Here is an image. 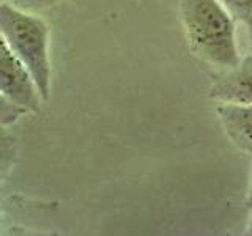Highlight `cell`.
I'll return each instance as SVG.
<instances>
[{
  "mask_svg": "<svg viewBox=\"0 0 252 236\" xmlns=\"http://www.w3.org/2000/svg\"><path fill=\"white\" fill-rule=\"evenodd\" d=\"M216 115L233 147L243 153L252 154V104L218 102Z\"/></svg>",
  "mask_w": 252,
  "mask_h": 236,
  "instance_id": "5b68a950",
  "label": "cell"
},
{
  "mask_svg": "<svg viewBox=\"0 0 252 236\" xmlns=\"http://www.w3.org/2000/svg\"><path fill=\"white\" fill-rule=\"evenodd\" d=\"M236 22H246L252 18V0H219Z\"/></svg>",
  "mask_w": 252,
  "mask_h": 236,
  "instance_id": "ba28073f",
  "label": "cell"
},
{
  "mask_svg": "<svg viewBox=\"0 0 252 236\" xmlns=\"http://www.w3.org/2000/svg\"><path fill=\"white\" fill-rule=\"evenodd\" d=\"M0 35L29 69L43 101H47L52 79L47 22L3 2L0 5Z\"/></svg>",
  "mask_w": 252,
  "mask_h": 236,
  "instance_id": "7a4b0ae2",
  "label": "cell"
},
{
  "mask_svg": "<svg viewBox=\"0 0 252 236\" xmlns=\"http://www.w3.org/2000/svg\"><path fill=\"white\" fill-rule=\"evenodd\" d=\"M251 211V214H249V220H248V227H246V235H252V209Z\"/></svg>",
  "mask_w": 252,
  "mask_h": 236,
  "instance_id": "8fae6325",
  "label": "cell"
},
{
  "mask_svg": "<svg viewBox=\"0 0 252 236\" xmlns=\"http://www.w3.org/2000/svg\"><path fill=\"white\" fill-rule=\"evenodd\" d=\"M244 26H246V31H248V44H249V52H252V18L248 19L244 22Z\"/></svg>",
  "mask_w": 252,
  "mask_h": 236,
  "instance_id": "30bf717a",
  "label": "cell"
},
{
  "mask_svg": "<svg viewBox=\"0 0 252 236\" xmlns=\"http://www.w3.org/2000/svg\"><path fill=\"white\" fill-rule=\"evenodd\" d=\"M19 153V142L8 128H0V186L13 170Z\"/></svg>",
  "mask_w": 252,
  "mask_h": 236,
  "instance_id": "8992f818",
  "label": "cell"
},
{
  "mask_svg": "<svg viewBox=\"0 0 252 236\" xmlns=\"http://www.w3.org/2000/svg\"><path fill=\"white\" fill-rule=\"evenodd\" d=\"M3 2H5V0H0V5H2V3H3Z\"/></svg>",
  "mask_w": 252,
  "mask_h": 236,
  "instance_id": "7c38bea8",
  "label": "cell"
},
{
  "mask_svg": "<svg viewBox=\"0 0 252 236\" xmlns=\"http://www.w3.org/2000/svg\"><path fill=\"white\" fill-rule=\"evenodd\" d=\"M178 13L186 44L194 57L222 69L240 61L236 21L219 0H180Z\"/></svg>",
  "mask_w": 252,
  "mask_h": 236,
  "instance_id": "6da1fadb",
  "label": "cell"
},
{
  "mask_svg": "<svg viewBox=\"0 0 252 236\" xmlns=\"http://www.w3.org/2000/svg\"><path fill=\"white\" fill-rule=\"evenodd\" d=\"M0 93L29 114L41 110L43 98L33 77L0 35Z\"/></svg>",
  "mask_w": 252,
  "mask_h": 236,
  "instance_id": "3957f363",
  "label": "cell"
},
{
  "mask_svg": "<svg viewBox=\"0 0 252 236\" xmlns=\"http://www.w3.org/2000/svg\"><path fill=\"white\" fill-rule=\"evenodd\" d=\"M208 96L228 104H252V52L213 82Z\"/></svg>",
  "mask_w": 252,
  "mask_h": 236,
  "instance_id": "277c9868",
  "label": "cell"
},
{
  "mask_svg": "<svg viewBox=\"0 0 252 236\" xmlns=\"http://www.w3.org/2000/svg\"><path fill=\"white\" fill-rule=\"evenodd\" d=\"M29 112L0 93V128H10Z\"/></svg>",
  "mask_w": 252,
  "mask_h": 236,
  "instance_id": "52a82bcc",
  "label": "cell"
},
{
  "mask_svg": "<svg viewBox=\"0 0 252 236\" xmlns=\"http://www.w3.org/2000/svg\"><path fill=\"white\" fill-rule=\"evenodd\" d=\"M246 206L248 209H252V167L249 173V184H248V192H246Z\"/></svg>",
  "mask_w": 252,
  "mask_h": 236,
  "instance_id": "9c48e42d",
  "label": "cell"
}]
</instances>
